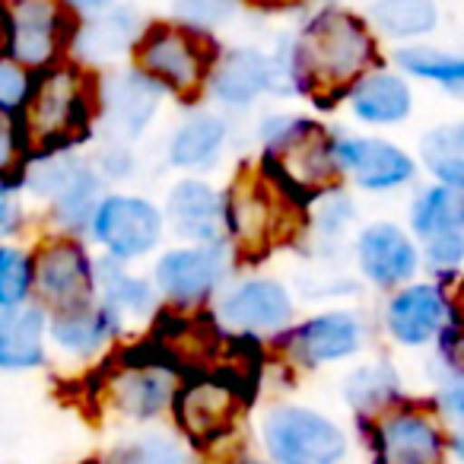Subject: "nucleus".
<instances>
[{
	"mask_svg": "<svg viewBox=\"0 0 464 464\" xmlns=\"http://www.w3.org/2000/svg\"><path fill=\"white\" fill-rule=\"evenodd\" d=\"M286 48L293 96L309 99L322 111L347 102L350 90L379 67V39L369 20L337 4L315 10L303 29L286 39Z\"/></svg>",
	"mask_w": 464,
	"mask_h": 464,
	"instance_id": "f257e3e1",
	"label": "nucleus"
},
{
	"mask_svg": "<svg viewBox=\"0 0 464 464\" xmlns=\"http://www.w3.org/2000/svg\"><path fill=\"white\" fill-rule=\"evenodd\" d=\"M16 121L26 160L77 150L99 121V80L73 58L35 71Z\"/></svg>",
	"mask_w": 464,
	"mask_h": 464,
	"instance_id": "f03ea898",
	"label": "nucleus"
},
{
	"mask_svg": "<svg viewBox=\"0 0 464 464\" xmlns=\"http://www.w3.org/2000/svg\"><path fill=\"white\" fill-rule=\"evenodd\" d=\"M226 194V246L242 265H261L271 252L305 229V207L296 204L261 162H246Z\"/></svg>",
	"mask_w": 464,
	"mask_h": 464,
	"instance_id": "7ed1b4c3",
	"label": "nucleus"
},
{
	"mask_svg": "<svg viewBox=\"0 0 464 464\" xmlns=\"http://www.w3.org/2000/svg\"><path fill=\"white\" fill-rule=\"evenodd\" d=\"M261 166L290 194L309 207L322 191L341 181L334 156V134L324 124L293 111H271L258 124Z\"/></svg>",
	"mask_w": 464,
	"mask_h": 464,
	"instance_id": "20e7f679",
	"label": "nucleus"
},
{
	"mask_svg": "<svg viewBox=\"0 0 464 464\" xmlns=\"http://www.w3.org/2000/svg\"><path fill=\"white\" fill-rule=\"evenodd\" d=\"M217 54L219 48L204 29L185 26L179 20H156L143 26L130 52V67L153 80L166 96L198 105L207 96Z\"/></svg>",
	"mask_w": 464,
	"mask_h": 464,
	"instance_id": "39448f33",
	"label": "nucleus"
},
{
	"mask_svg": "<svg viewBox=\"0 0 464 464\" xmlns=\"http://www.w3.org/2000/svg\"><path fill=\"white\" fill-rule=\"evenodd\" d=\"M23 188L45 204L54 232H67V236L90 232L92 213L99 200L109 194L96 160H86L77 150L29 160L23 169Z\"/></svg>",
	"mask_w": 464,
	"mask_h": 464,
	"instance_id": "423d86ee",
	"label": "nucleus"
},
{
	"mask_svg": "<svg viewBox=\"0 0 464 464\" xmlns=\"http://www.w3.org/2000/svg\"><path fill=\"white\" fill-rule=\"evenodd\" d=\"M258 442L271 464H343L350 451L337 420L290 401H277L261 413Z\"/></svg>",
	"mask_w": 464,
	"mask_h": 464,
	"instance_id": "0eeeda50",
	"label": "nucleus"
},
{
	"mask_svg": "<svg viewBox=\"0 0 464 464\" xmlns=\"http://www.w3.org/2000/svg\"><path fill=\"white\" fill-rule=\"evenodd\" d=\"M242 413H246V394H242L239 382L210 372L181 379L175 388L172 407H169L175 432L194 451L223 449L239 430Z\"/></svg>",
	"mask_w": 464,
	"mask_h": 464,
	"instance_id": "6e6552de",
	"label": "nucleus"
},
{
	"mask_svg": "<svg viewBox=\"0 0 464 464\" xmlns=\"http://www.w3.org/2000/svg\"><path fill=\"white\" fill-rule=\"evenodd\" d=\"M77 29L64 0H4V54L33 73L71 58Z\"/></svg>",
	"mask_w": 464,
	"mask_h": 464,
	"instance_id": "1a4fd4ad",
	"label": "nucleus"
},
{
	"mask_svg": "<svg viewBox=\"0 0 464 464\" xmlns=\"http://www.w3.org/2000/svg\"><path fill=\"white\" fill-rule=\"evenodd\" d=\"M166 213L143 194L109 191L99 200L90 223V239L102 248L105 258L137 265L162 246Z\"/></svg>",
	"mask_w": 464,
	"mask_h": 464,
	"instance_id": "9d476101",
	"label": "nucleus"
},
{
	"mask_svg": "<svg viewBox=\"0 0 464 464\" xmlns=\"http://www.w3.org/2000/svg\"><path fill=\"white\" fill-rule=\"evenodd\" d=\"M271 343L284 366L315 372V369L353 360L366 347V322L353 309H324L286 328Z\"/></svg>",
	"mask_w": 464,
	"mask_h": 464,
	"instance_id": "9b49d317",
	"label": "nucleus"
},
{
	"mask_svg": "<svg viewBox=\"0 0 464 464\" xmlns=\"http://www.w3.org/2000/svg\"><path fill=\"white\" fill-rule=\"evenodd\" d=\"M35 303L45 312L96 303V258L80 236L48 232L33 248Z\"/></svg>",
	"mask_w": 464,
	"mask_h": 464,
	"instance_id": "f8f14e48",
	"label": "nucleus"
},
{
	"mask_svg": "<svg viewBox=\"0 0 464 464\" xmlns=\"http://www.w3.org/2000/svg\"><path fill=\"white\" fill-rule=\"evenodd\" d=\"M229 246H191L181 242L156 258L153 284L162 303L175 312H198L217 303L229 277Z\"/></svg>",
	"mask_w": 464,
	"mask_h": 464,
	"instance_id": "ddd939ff",
	"label": "nucleus"
},
{
	"mask_svg": "<svg viewBox=\"0 0 464 464\" xmlns=\"http://www.w3.org/2000/svg\"><path fill=\"white\" fill-rule=\"evenodd\" d=\"M217 322L226 331L252 341H274L286 328L296 324V299H293L290 286L277 277H265V274H252V277L236 280L217 296Z\"/></svg>",
	"mask_w": 464,
	"mask_h": 464,
	"instance_id": "4468645a",
	"label": "nucleus"
},
{
	"mask_svg": "<svg viewBox=\"0 0 464 464\" xmlns=\"http://www.w3.org/2000/svg\"><path fill=\"white\" fill-rule=\"evenodd\" d=\"M369 442L375 464H442L449 449L442 417L404 401L369 420Z\"/></svg>",
	"mask_w": 464,
	"mask_h": 464,
	"instance_id": "2eb2a0df",
	"label": "nucleus"
},
{
	"mask_svg": "<svg viewBox=\"0 0 464 464\" xmlns=\"http://www.w3.org/2000/svg\"><path fill=\"white\" fill-rule=\"evenodd\" d=\"M166 360H150L147 356V360L121 362L102 382L105 407H111L128 423H153L162 413H169L181 379L172 362Z\"/></svg>",
	"mask_w": 464,
	"mask_h": 464,
	"instance_id": "dca6fc26",
	"label": "nucleus"
},
{
	"mask_svg": "<svg viewBox=\"0 0 464 464\" xmlns=\"http://www.w3.org/2000/svg\"><path fill=\"white\" fill-rule=\"evenodd\" d=\"M334 156L341 179L372 194L398 191V188L411 185L417 175V160L385 137L334 134Z\"/></svg>",
	"mask_w": 464,
	"mask_h": 464,
	"instance_id": "f3484780",
	"label": "nucleus"
},
{
	"mask_svg": "<svg viewBox=\"0 0 464 464\" xmlns=\"http://www.w3.org/2000/svg\"><path fill=\"white\" fill-rule=\"evenodd\" d=\"M166 92L130 67L128 73H111L99 80V128L105 140L134 143L156 121Z\"/></svg>",
	"mask_w": 464,
	"mask_h": 464,
	"instance_id": "a211bd4d",
	"label": "nucleus"
},
{
	"mask_svg": "<svg viewBox=\"0 0 464 464\" xmlns=\"http://www.w3.org/2000/svg\"><path fill=\"white\" fill-rule=\"evenodd\" d=\"M353 255L360 274L379 290H398V286L411 284L423 265V252H420L417 239L404 226L388 223V219L360 229L353 242Z\"/></svg>",
	"mask_w": 464,
	"mask_h": 464,
	"instance_id": "6ab92c4d",
	"label": "nucleus"
},
{
	"mask_svg": "<svg viewBox=\"0 0 464 464\" xmlns=\"http://www.w3.org/2000/svg\"><path fill=\"white\" fill-rule=\"evenodd\" d=\"M166 226L191 246H226V194L200 175H185L166 194Z\"/></svg>",
	"mask_w": 464,
	"mask_h": 464,
	"instance_id": "aec40b11",
	"label": "nucleus"
},
{
	"mask_svg": "<svg viewBox=\"0 0 464 464\" xmlns=\"http://www.w3.org/2000/svg\"><path fill=\"white\" fill-rule=\"evenodd\" d=\"M128 324L96 299L77 309L48 312V343L71 362H92L109 353Z\"/></svg>",
	"mask_w": 464,
	"mask_h": 464,
	"instance_id": "412c9836",
	"label": "nucleus"
},
{
	"mask_svg": "<svg viewBox=\"0 0 464 464\" xmlns=\"http://www.w3.org/2000/svg\"><path fill=\"white\" fill-rule=\"evenodd\" d=\"M451 303L439 284H404L385 303V331L401 347H426L442 337Z\"/></svg>",
	"mask_w": 464,
	"mask_h": 464,
	"instance_id": "4be33fe9",
	"label": "nucleus"
},
{
	"mask_svg": "<svg viewBox=\"0 0 464 464\" xmlns=\"http://www.w3.org/2000/svg\"><path fill=\"white\" fill-rule=\"evenodd\" d=\"M267 92H274L271 54L258 48H229L217 54L210 83H207V96L213 102L226 109H248Z\"/></svg>",
	"mask_w": 464,
	"mask_h": 464,
	"instance_id": "5701e85b",
	"label": "nucleus"
},
{
	"mask_svg": "<svg viewBox=\"0 0 464 464\" xmlns=\"http://www.w3.org/2000/svg\"><path fill=\"white\" fill-rule=\"evenodd\" d=\"M48 312L39 303L0 312V372H35L48 366Z\"/></svg>",
	"mask_w": 464,
	"mask_h": 464,
	"instance_id": "b1692460",
	"label": "nucleus"
},
{
	"mask_svg": "<svg viewBox=\"0 0 464 464\" xmlns=\"http://www.w3.org/2000/svg\"><path fill=\"white\" fill-rule=\"evenodd\" d=\"M226 143H229V121L213 109H194L169 134V166L188 175L207 172L219 162Z\"/></svg>",
	"mask_w": 464,
	"mask_h": 464,
	"instance_id": "393cba45",
	"label": "nucleus"
},
{
	"mask_svg": "<svg viewBox=\"0 0 464 464\" xmlns=\"http://www.w3.org/2000/svg\"><path fill=\"white\" fill-rule=\"evenodd\" d=\"M347 109L356 121L369 128H394L407 121L413 111V90L407 83V73L375 67L369 71L360 83L350 90Z\"/></svg>",
	"mask_w": 464,
	"mask_h": 464,
	"instance_id": "a878e982",
	"label": "nucleus"
},
{
	"mask_svg": "<svg viewBox=\"0 0 464 464\" xmlns=\"http://www.w3.org/2000/svg\"><path fill=\"white\" fill-rule=\"evenodd\" d=\"M143 26L147 23H143V16L134 7L115 4L109 10H99L86 23H80L71 58L80 61V64L121 58L124 52H134Z\"/></svg>",
	"mask_w": 464,
	"mask_h": 464,
	"instance_id": "bb28decb",
	"label": "nucleus"
},
{
	"mask_svg": "<svg viewBox=\"0 0 464 464\" xmlns=\"http://www.w3.org/2000/svg\"><path fill=\"white\" fill-rule=\"evenodd\" d=\"M96 299L109 305L124 324L130 322H147L162 309V296L156 290L153 277L130 271V265L111 258L96 261Z\"/></svg>",
	"mask_w": 464,
	"mask_h": 464,
	"instance_id": "cd10ccee",
	"label": "nucleus"
},
{
	"mask_svg": "<svg viewBox=\"0 0 464 464\" xmlns=\"http://www.w3.org/2000/svg\"><path fill=\"white\" fill-rule=\"evenodd\" d=\"M343 401L362 420H375L401 401V379L398 369L388 360H372L356 366L343 379Z\"/></svg>",
	"mask_w": 464,
	"mask_h": 464,
	"instance_id": "c85d7f7f",
	"label": "nucleus"
},
{
	"mask_svg": "<svg viewBox=\"0 0 464 464\" xmlns=\"http://www.w3.org/2000/svg\"><path fill=\"white\" fill-rule=\"evenodd\" d=\"M366 20L375 35L407 45L436 29L439 7L436 0H372Z\"/></svg>",
	"mask_w": 464,
	"mask_h": 464,
	"instance_id": "c756f323",
	"label": "nucleus"
},
{
	"mask_svg": "<svg viewBox=\"0 0 464 464\" xmlns=\"http://www.w3.org/2000/svg\"><path fill=\"white\" fill-rule=\"evenodd\" d=\"M411 232L420 242L442 232H464V188H449L439 181L423 188L411 207Z\"/></svg>",
	"mask_w": 464,
	"mask_h": 464,
	"instance_id": "7c9ffc66",
	"label": "nucleus"
},
{
	"mask_svg": "<svg viewBox=\"0 0 464 464\" xmlns=\"http://www.w3.org/2000/svg\"><path fill=\"white\" fill-rule=\"evenodd\" d=\"M102 464H194V449L175 430H140L121 439Z\"/></svg>",
	"mask_w": 464,
	"mask_h": 464,
	"instance_id": "2f4dec72",
	"label": "nucleus"
},
{
	"mask_svg": "<svg viewBox=\"0 0 464 464\" xmlns=\"http://www.w3.org/2000/svg\"><path fill=\"white\" fill-rule=\"evenodd\" d=\"M394 64L407 77L426 80L432 86H442L445 92L464 99V58L451 52H439V48L426 45H404L394 54Z\"/></svg>",
	"mask_w": 464,
	"mask_h": 464,
	"instance_id": "473e14b6",
	"label": "nucleus"
},
{
	"mask_svg": "<svg viewBox=\"0 0 464 464\" xmlns=\"http://www.w3.org/2000/svg\"><path fill=\"white\" fill-rule=\"evenodd\" d=\"M420 160L439 185L464 188V124H439L420 140Z\"/></svg>",
	"mask_w": 464,
	"mask_h": 464,
	"instance_id": "72a5a7b5",
	"label": "nucleus"
},
{
	"mask_svg": "<svg viewBox=\"0 0 464 464\" xmlns=\"http://www.w3.org/2000/svg\"><path fill=\"white\" fill-rule=\"evenodd\" d=\"M35 277H33V248L20 242H0V312L20 309L33 303Z\"/></svg>",
	"mask_w": 464,
	"mask_h": 464,
	"instance_id": "f704fd0d",
	"label": "nucleus"
},
{
	"mask_svg": "<svg viewBox=\"0 0 464 464\" xmlns=\"http://www.w3.org/2000/svg\"><path fill=\"white\" fill-rule=\"evenodd\" d=\"M356 217V204L350 200L347 191H341V185L322 191L309 207H305V226L322 239H337L347 232V226Z\"/></svg>",
	"mask_w": 464,
	"mask_h": 464,
	"instance_id": "c9c22d12",
	"label": "nucleus"
},
{
	"mask_svg": "<svg viewBox=\"0 0 464 464\" xmlns=\"http://www.w3.org/2000/svg\"><path fill=\"white\" fill-rule=\"evenodd\" d=\"M239 7V0H172V20L213 33Z\"/></svg>",
	"mask_w": 464,
	"mask_h": 464,
	"instance_id": "e433bc0d",
	"label": "nucleus"
},
{
	"mask_svg": "<svg viewBox=\"0 0 464 464\" xmlns=\"http://www.w3.org/2000/svg\"><path fill=\"white\" fill-rule=\"evenodd\" d=\"M26 162L20 121L10 111H0V179H23Z\"/></svg>",
	"mask_w": 464,
	"mask_h": 464,
	"instance_id": "4c0bfd02",
	"label": "nucleus"
},
{
	"mask_svg": "<svg viewBox=\"0 0 464 464\" xmlns=\"http://www.w3.org/2000/svg\"><path fill=\"white\" fill-rule=\"evenodd\" d=\"M29 86H33V71L16 64L7 54H0V111L16 115L26 102Z\"/></svg>",
	"mask_w": 464,
	"mask_h": 464,
	"instance_id": "58836bf2",
	"label": "nucleus"
},
{
	"mask_svg": "<svg viewBox=\"0 0 464 464\" xmlns=\"http://www.w3.org/2000/svg\"><path fill=\"white\" fill-rule=\"evenodd\" d=\"M423 265H430L436 274H451L464 265V232H442L423 242Z\"/></svg>",
	"mask_w": 464,
	"mask_h": 464,
	"instance_id": "ea45409f",
	"label": "nucleus"
},
{
	"mask_svg": "<svg viewBox=\"0 0 464 464\" xmlns=\"http://www.w3.org/2000/svg\"><path fill=\"white\" fill-rule=\"evenodd\" d=\"M23 179H0V242H10L26 226L23 207Z\"/></svg>",
	"mask_w": 464,
	"mask_h": 464,
	"instance_id": "a19ab883",
	"label": "nucleus"
},
{
	"mask_svg": "<svg viewBox=\"0 0 464 464\" xmlns=\"http://www.w3.org/2000/svg\"><path fill=\"white\" fill-rule=\"evenodd\" d=\"M96 166H99V172L105 175V181L130 175L134 172V153H130V143L105 140L102 150L96 153Z\"/></svg>",
	"mask_w": 464,
	"mask_h": 464,
	"instance_id": "79ce46f5",
	"label": "nucleus"
},
{
	"mask_svg": "<svg viewBox=\"0 0 464 464\" xmlns=\"http://www.w3.org/2000/svg\"><path fill=\"white\" fill-rule=\"evenodd\" d=\"M436 413L442 420L461 426L464 423V372H455L451 379H445L436 392Z\"/></svg>",
	"mask_w": 464,
	"mask_h": 464,
	"instance_id": "37998d69",
	"label": "nucleus"
},
{
	"mask_svg": "<svg viewBox=\"0 0 464 464\" xmlns=\"http://www.w3.org/2000/svg\"><path fill=\"white\" fill-rule=\"evenodd\" d=\"M239 4H246V7H252V10H261V14H284V10L299 7L303 0H239Z\"/></svg>",
	"mask_w": 464,
	"mask_h": 464,
	"instance_id": "c03bdc74",
	"label": "nucleus"
},
{
	"mask_svg": "<svg viewBox=\"0 0 464 464\" xmlns=\"http://www.w3.org/2000/svg\"><path fill=\"white\" fill-rule=\"evenodd\" d=\"M64 4L73 10V14H99V10L115 7V4H121V0H64Z\"/></svg>",
	"mask_w": 464,
	"mask_h": 464,
	"instance_id": "a18cd8bd",
	"label": "nucleus"
},
{
	"mask_svg": "<svg viewBox=\"0 0 464 464\" xmlns=\"http://www.w3.org/2000/svg\"><path fill=\"white\" fill-rule=\"evenodd\" d=\"M451 451H455V458L464 464V423L455 430V436H451Z\"/></svg>",
	"mask_w": 464,
	"mask_h": 464,
	"instance_id": "49530a36",
	"label": "nucleus"
},
{
	"mask_svg": "<svg viewBox=\"0 0 464 464\" xmlns=\"http://www.w3.org/2000/svg\"><path fill=\"white\" fill-rule=\"evenodd\" d=\"M229 464H271L267 458H255V455H239V458H232Z\"/></svg>",
	"mask_w": 464,
	"mask_h": 464,
	"instance_id": "de8ad7c7",
	"label": "nucleus"
},
{
	"mask_svg": "<svg viewBox=\"0 0 464 464\" xmlns=\"http://www.w3.org/2000/svg\"><path fill=\"white\" fill-rule=\"evenodd\" d=\"M455 305H458V315H461V322H464V280H461V286H458Z\"/></svg>",
	"mask_w": 464,
	"mask_h": 464,
	"instance_id": "09e8293b",
	"label": "nucleus"
},
{
	"mask_svg": "<svg viewBox=\"0 0 464 464\" xmlns=\"http://www.w3.org/2000/svg\"><path fill=\"white\" fill-rule=\"evenodd\" d=\"M0 54H4V0H0Z\"/></svg>",
	"mask_w": 464,
	"mask_h": 464,
	"instance_id": "8fccbe9b",
	"label": "nucleus"
}]
</instances>
